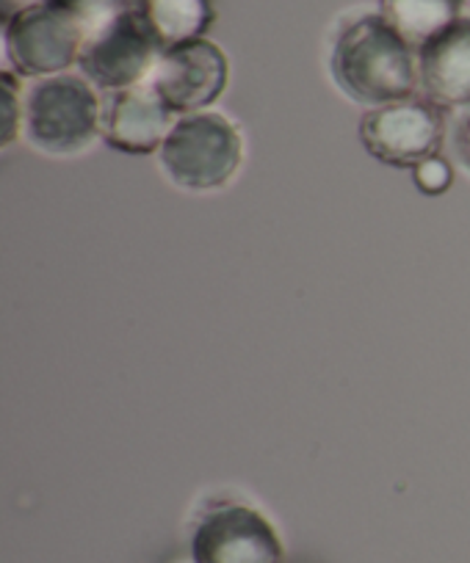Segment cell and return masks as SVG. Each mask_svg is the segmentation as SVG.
Returning <instances> with one entry per match:
<instances>
[{
	"label": "cell",
	"instance_id": "obj_3",
	"mask_svg": "<svg viewBox=\"0 0 470 563\" xmlns=\"http://www.w3.org/2000/svg\"><path fill=\"white\" fill-rule=\"evenodd\" d=\"M102 108L95 86L80 75H51L29 86L23 97V130L47 155L84 153L100 135Z\"/></svg>",
	"mask_w": 470,
	"mask_h": 563
},
{
	"label": "cell",
	"instance_id": "obj_15",
	"mask_svg": "<svg viewBox=\"0 0 470 563\" xmlns=\"http://www.w3.org/2000/svg\"><path fill=\"white\" fill-rule=\"evenodd\" d=\"M23 128V106L18 100V84H12V73H3V147L18 139Z\"/></svg>",
	"mask_w": 470,
	"mask_h": 563
},
{
	"label": "cell",
	"instance_id": "obj_4",
	"mask_svg": "<svg viewBox=\"0 0 470 563\" xmlns=\"http://www.w3.org/2000/svg\"><path fill=\"white\" fill-rule=\"evenodd\" d=\"M161 53L164 47L150 29L147 18L142 9L133 7L86 36L78 67L95 89L122 91L147 84Z\"/></svg>",
	"mask_w": 470,
	"mask_h": 563
},
{
	"label": "cell",
	"instance_id": "obj_8",
	"mask_svg": "<svg viewBox=\"0 0 470 563\" xmlns=\"http://www.w3.org/2000/svg\"><path fill=\"white\" fill-rule=\"evenodd\" d=\"M227 75L230 64L221 47L208 40H194L161 53L147 84L177 117H186L208 111V106L219 100Z\"/></svg>",
	"mask_w": 470,
	"mask_h": 563
},
{
	"label": "cell",
	"instance_id": "obj_18",
	"mask_svg": "<svg viewBox=\"0 0 470 563\" xmlns=\"http://www.w3.org/2000/svg\"><path fill=\"white\" fill-rule=\"evenodd\" d=\"M175 563H194V558H188V561H175Z\"/></svg>",
	"mask_w": 470,
	"mask_h": 563
},
{
	"label": "cell",
	"instance_id": "obj_16",
	"mask_svg": "<svg viewBox=\"0 0 470 563\" xmlns=\"http://www.w3.org/2000/svg\"><path fill=\"white\" fill-rule=\"evenodd\" d=\"M453 144H457V155H459V164L468 169L470 175V108L457 124V135H453Z\"/></svg>",
	"mask_w": 470,
	"mask_h": 563
},
{
	"label": "cell",
	"instance_id": "obj_6",
	"mask_svg": "<svg viewBox=\"0 0 470 563\" xmlns=\"http://www.w3.org/2000/svg\"><path fill=\"white\" fill-rule=\"evenodd\" d=\"M86 34L47 3L3 18V56L23 78H51L78 64Z\"/></svg>",
	"mask_w": 470,
	"mask_h": 563
},
{
	"label": "cell",
	"instance_id": "obj_2",
	"mask_svg": "<svg viewBox=\"0 0 470 563\" xmlns=\"http://www.w3.org/2000/svg\"><path fill=\"white\" fill-rule=\"evenodd\" d=\"M161 169L186 191H216L239 175L244 139L239 124L219 111L177 117L159 153Z\"/></svg>",
	"mask_w": 470,
	"mask_h": 563
},
{
	"label": "cell",
	"instance_id": "obj_12",
	"mask_svg": "<svg viewBox=\"0 0 470 563\" xmlns=\"http://www.w3.org/2000/svg\"><path fill=\"white\" fill-rule=\"evenodd\" d=\"M139 9L164 51L183 42L203 40L216 20L210 0H139Z\"/></svg>",
	"mask_w": 470,
	"mask_h": 563
},
{
	"label": "cell",
	"instance_id": "obj_1",
	"mask_svg": "<svg viewBox=\"0 0 470 563\" xmlns=\"http://www.w3.org/2000/svg\"><path fill=\"white\" fill-rule=\"evenodd\" d=\"M332 78L360 106H387L418 95V53L382 18L363 12L338 31L332 45Z\"/></svg>",
	"mask_w": 470,
	"mask_h": 563
},
{
	"label": "cell",
	"instance_id": "obj_5",
	"mask_svg": "<svg viewBox=\"0 0 470 563\" xmlns=\"http://www.w3.org/2000/svg\"><path fill=\"white\" fill-rule=\"evenodd\" d=\"M360 141L371 158L396 169H415L440 155L446 141V111L426 97L369 108L360 117Z\"/></svg>",
	"mask_w": 470,
	"mask_h": 563
},
{
	"label": "cell",
	"instance_id": "obj_9",
	"mask_svg": "<svg viewBox=\"0 0 470 563\" xmlns=\"http://www.w3.org/2000/svg\"><path fill=\"white\" fill-rule=\"evenodd\" d=\"M175 122L177 113L155 95L153 86L142 84L111 91V100L102 111L100 135L117 153L150 155L161 153Z\"/></svg>",
	"mask_w": 470,
	"mask_h": 563
},
{
	"label": "cell",
	"instance_id": "obj_10",
	"mask_svg": "<svg viewBox=\"0 0 470 563\" xmlns=\"http://www.w3.org/2000/svg\"><path fill=\"white\" fill-rule=\"evenodd\" d=\"M418 84L426 100L446 108H470V18H459L418 51Z\"/></svg>",
	"mask_w": 470,
	"mask_h": 563
},
{
	"label": "cell",
	"instance_id": "obj_11",
	"mask_svg": "<svg viewBox=\"0 0 470 563\" xmlns=\"http://www.w3.org/2000/svg\"><path fill=\"white\" fill-rule=\"evenodd\" d=\"M470 0H380V14L418 51L457 23Z\"/></svg>",
	"mask_w": 470,
	"mask_h": 563
},
{
	"label": "cell",
	"instance_id": "obj_13",
	"mask_svg": "<svg viewBox=\"0 0 470 563\" xmlns=\"http://www.w3.org/2000/svg\"><path fill=\"white\" fill-rule=\"evenodd\" d=\"M42 3L73 20L86 36L125 14L128 9L139 7V0H42Z\"/></svg>",
	"mask_w": 470,
	"mask_h": 563
},
{
	"label": "cell",
	"instance_id": "obj_7",
	"mask_svg": "<svg viewBox=\"0 0 470 563\" xmlns=\"http://www.w3.org/2000/svg\"><path fill=\"white\" fill-rule=\"evenodd\" d=\"M194 563H283V541L261 511L219 503L199 517L192 536Z\"/></svg>",
	"mask_w": 470,
	"mask_h": 563
},
{
	"label": "cell",
	"instance_id": "obj_14",
	"mask_svg": "<svg viewBox=\"0 0 470 563\" xmlns=\"http://www.w3.org/2000/svg\"><path fill=\"white\" fill-rule=\"evenodd\" d=\"M413 183L420 194L426 197H440L451 188L453 183V169L442 155H431V158L420 161L413 169Z\"/></svg>",
	"mask_w": 470,
	"mask_h": 563
},
{
	"label": "cell",
	"instance_id": "obj_17",
	"mask_svg": "<svg viewBox=\"0 0 470 563\" xmlns=\"http://www.w3.org/2000/svg\"><path fill=\"white\" fill-rule=\"evenodd\" d=\"M0 3H3V18H9V14L20 12V9L34 7V3H40V0H0Z\"/></svg>",
	"mask_w": 470,
	"mask_h": 563
}]
</instances>
